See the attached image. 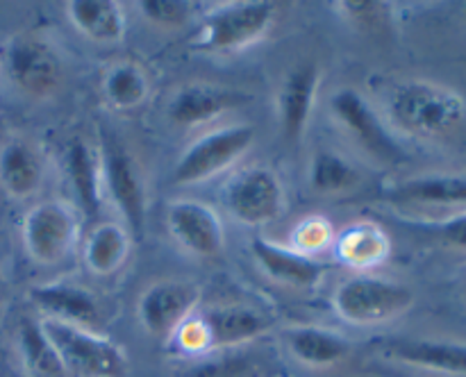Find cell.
I'll use <instances>...</instances> for the list:
<instances>
[{
  "label": "cell",
  "mask_w": 466,
  "mask_h": 377,
  "mask_svg": "<svg viewBox=\"0 0 466 377\" xmlns=\"http://www.w3.org/2000/svg\"><path fill=\"white\" fill-rule=\"evenodd\" d=\"M282 341L291 357L309 368H330L349 359L350 341L335 330L321 325H289Z\"/></svg>",
  "instance_id": "18"
},
{
  "label": "cell",
  "mask_w": 466,
  "mask_h": 377,
  "mask_svg": "<svg viewBox=\"0 0 466 377\" xmlns=\"http://www.w3.org/2000/svg\"><path fill=\"white\" fill-rule=\"evenodd\" d=\"M273 18H276V3L267 0L223 5L205 14L194 48L203 53L244 50L258 44L271 30Z\"/></svg>",
  "instance_id": "5"
},
{
  "label": "cell",
  "mask_w": 466,
  "mask_h": 377,
  "mask_svg": "<svg viewBox=\"0 0 466 377\" xmlns=\"http://www.w3.org/2000/svg\"><path fill=\"white\" fill-rule=\"evenodd\" d=\"M391 125L417 139L440 141L453 136L466 118V103L458 91L431 80H403L387 95Z\"/></svg>",
  "instance_id": "1"
},
{
  "label": "cell",
  "mask_w": 466,
  "mask_h": 377,
  "mask_svg": "<svg viewBox=\"0 0 466 377\" xmlns=\"http://www.w3.org/2000/svg\"><path fill=\"white\" fill-rule=\"evenodd\" d=\"M21 232L30 259L41 266H53L76 250L80 218L66 200H44L25 213Z\"/></svg>",
  "instance_id": "7"
},
{
  "label": "cell",
  "mask_w": 466,
  "mask_h": 377,
  "mask_svg": "<svg viewBox=\"0 0 466 377\" xmlns=\"http://www.w3.org/2000/svg\"><path fill=\"white\" fill-rule=\"evenodd\" d=\"M464 16H466V5H464Z\"/></svg>",
  "instance_id": "33"
},
{
  "label": "cell",
  "mask_w": 466,
  "mask_h": 377,
  "mask_svg": "<svg viewBox=\"0 0 466 377\" xmlns=\"http://www.w3.org/2000/svg\"><path fill=\"white\" fill-rule=\"evenodd\" d=\"M464 298H466V289H464Z\"/></svg>",
  "instance_id": "34"
},
{
  "label": "cell",
  "mask_w": 466,
  "mask_h": 377,
  "mask_svg": "<svg viewBox=\"0 0 466 377\" xmlns=\"http://www.w3.org/2000/svg\"><path fill=\"white\" fill-rule=\"evenodd\" d=\"M64 168H66L68 182L82 212L89 216L98 213L105 198L103 164H100L98 150L85 139H73L64 154Z\"/></svg>",
  "instance_id": "22"
},
{
  "label": "cell",
  "mask_w": 466,
  "mask_h": 377,
  "mask_svg": "<svg viewBox=\"0 0 466 377\" xmlns=\"http://www.w3.org/2000/svg\"><path fill=\"white\" fill-rule=\"evenodd\" d=\"M321 68L314 62L299 64L285 75L278 94V118H280L282 139L299 144L312 118L319 95Z\"/></svg>",
  "instance_id": "14"
},
{
  "label": "cell",
  "mask_w": 466,
  "mask_h": 377,
  "mask_svg": "<svg viewBox=\"0 0 466 377\" xmlns=\"http://www.w3.org/2000/svg\"><path fill=\"white\" fill-rule=\"evenodd\" d=\"M132 250V234L123 223L100 221L82 241V262L98 277L114 275L126 266Z\"/></svg>",
  "instance_id": "20"
},
{
  "label": "cell",
  "mask_w": 466,
  "mask_h": 377,
  "mask_svg": "<svg viewBox=\"0 0 466 377\" xmlns=\"http://www.w3.org/2000/svg\"><path fill=\"white\" fill-rule=\"evenodd\" d=\"M44 184V162L27 141L12 139L0 145V186L12 198L35 195Z\"/></svg>",
  "instance_id": "23"
},
{
  "label": "cell",
  "mask_w": 466,
  "mask_h": 377,
  "mask_svg": "<svg viewBox=\"0 0 466 377\" xmlns=\"http://www.w3.org/2000/svg\"><path fill=\"white\" fill-rule=\"evenodd\" d=\"M41 330L53 343L66 377H126L127 354L98 330L41 318Z\"/></svg>",
  "instance_id": "2"
},
{
  "label": "cell",
  "mask_w": 466,
  "mask_h": 377,
  "mask_svg": "<svg viewBox=\"0 0 466 377\" xmlns=\"http://www.w3.org/2000/svg\"><path fill=\"white\" fill-rule=\"evenodd\" d=\"M244 103V95L212 82H189L168 100L167 116L173 125L198 127L217 121Z\"/></svg>",
  "instance_id": "15"
},
{
  "label": "cell",
  "mask_w": 466,
  "mask_h": 377,
  "mask_svg": "<svg viewBox=\"0 0 466 377\" xmlns=\"http://www.w3.org/2000/svg\"><path fill=\"white\" fill-rule=\"evenodd\" d=\"M390 198L419 207H466V175L428 173L410 177L390 189Z\"/></svg>",
  "instance_id": "21"
},
{
  "label": "cell",
  "mask_w": 466,
  "mask_h": 377,
  "mask_svg": "<svg viewBox=\"0 0 466 377\" xmlns=\"http://www.w3.org/2000/svg\"><path fill=\"white\" fill-rule=\"evenodd\" d=\"M103 193L123 216L130 234H144L146 227V180L135 154L118 141L107 139L100 150Z\"/></svg>",
  "instance_id": "9"
},
{
  "label": "cell",
  "mask_w": 466,
  "mask_h": 377,
  "mask_svg": "<svg viewBox=\"0 0 466 377\" xmlns=\"http://www.w3.org/2000/svg\"><path fill=\"white\" fill-rule=\"evenodd\" d=\"M362 173L350 159L337 150L321 148L312 154L308 166V184L317 195H344L358 189Z\"/></svg>",
  "instance_id": "27"
},
{
  "label": "cell",
  "mask_w": 466,
  "mask_h": 377,
  "mask_svg": "<svg viewBox=\"0 0 466 377\" xmlns=\"http://www.w3.org/2000/svg\"><path fill=\"white\" fill-rule=\"evenodd\" d=\"M332 239H335V230H332V225L326 218L308 216L305 221H300L299 225L294 227L291 248L312 257V253L328 248V245L332 243Z\"/></svg>",
  "instance_id": "29"
},
{
  "label": "cell",
  "mask_w": 466,
  "mask_h": 377,
  "mask_svg": "<svg viewBox=\"0 0 466 377\" xmlns=\"http://www.w3.org/2000/svg\"><path fill=\"white\" fill-rule=\"evenodd\" d=\"M30 298L44 312V318H53V321L98 330L100 318H103L94 293L71 282H48V284L35 286L30 291Z\"/></svg>",
  "instance_id": "17"
},
{
  "label": "cell",
  "mask_w": 466,
  "mask_h": 377,
  "mask_svg": "<svg viewBox=\"0 0 466 377\" xmlns=\"http://www.w3.org/2000/svg\"><path fill=\"white\" fill-rule=\"evenodd\" d=\"M337 9H341V16L346 21L353 23L355 27H362V30H373V27H380L382 18H385V7L380 3H369V0H344V3L337 5Z\"/></svg>",
  "instance_id": "31"
},
{
  "label": "cell",
  "mask_w": 466,
  "mask_h": 377,
  "mask_svg": "<svg viewBox=\"0 0 466 377\" xmlns=\"http://www.w3.org/2000/svg\"><path fill=\"white\" fill-rule=\"evenodd\" d=\"M250 254L271 280L294 289H309L326 273V263L294 248H285L264 236H253Z\"/></svg>",
  "instance_id": "16"
},
{
  "label": "cell",
  "mask_w": 466,
  "mask_h": 377,
  "mask_svg": "<svg viewBox=\"0 0 466 377\" xmlns=\"http://www.w3.org/2000/svg\"><path fill=\"white\" fill-rule=\"evenodd\" d=\"M198 298V286L191 282H153L137 300V318L150 336L168 339L194 316Z\"/></svg>",
  "instance_id": "11"
},
{
  "label": "cell",
  "mask_w": 466,
  "mask_h": 377,
  "mask_svg": "<svg viewBox=\"0 0 466 377\" xmlns=\"http://www.w3.org/2000/svg\"><path fill=\"white\" fill-rule=\"evenodd\" d=\"M330 114L346 136L367 157L380 164H399L405 159L403 145L391 134L390 125L378 116L376 107L353 86H341L328 100Z\"/></svg>",
  "instance_id": "6"
},
{
  "label": "cell",
  "mask_w": 466,
  "mask_h": 377,
  "mask_svg": "<svg viewBox=\"0 0 466 377\" xmlns=\"http://www.w3.org/2000/svg\"><path fill=\"white\" fill-rule=\"evenodd\" d=\"M412 304L414 291L410 286L371 273L346 277L332 295L337 316L358 327L385 325L403 316Z\"/></svg>",
  "instance_id": "3"
},
{
  "label": "cell",
  "mask_w": 466,
  "mask_h": 377,
  "mask_svg": "<svg viewBox=\"0 0 466 377\" xmlns=\"http://www.w3.org/2000/svg\"><path fill=\"white\" fill-rule=\"evenodd\" d=\"M167 230L173 241L194 257H217L226 245L221 218L200 200L182 198L168 203Z\"/></svg>",
  "instance_id": "12"
},
{
  "label": "cell",
  "mask_w": 466,
  "mask_h": 377,
  "mask_svg": "<svg viewBox=\"0 0 466 377\" xmlns=\"http://www.w3.org/2000/svg\"><path fill=\"white\" fill-rule=\"evenodd\" d=\"M391 359L423 371L466 377V343L435 339H396L387 345Z\"/></svg>",
  "instance_id": "19"
},
{
  "label": "cell",
  "mask_w": 466,
  "mask_h": 377,
  "mask_svg": "<svg viewBox=\"0 0 466 377\" xmlns=\"http://www.w3.org/2000/svg\"><path fill=\"white\" fill-rule=\"evenodd\" d=\"M223 203L235 221L248 227H262L285 213L287 191L273 168L248 166L228 180Z\"/></svg>",
  "instance_id": "8"
},
{
  "label": "cell",
  "mask_w": 466,
  "mask_h": 377,
  "mask_svg": "<svg viewBox=\"0 0 466 377\" xmlns=\"http://www.w3.org/2000/svg\"><path fill=\"white\" fill-rule=\"evenodd\" d=\"M139 12L157 27H180L189 21L191 5L185 0H144Z\"/></svg>",
  "instance_id": "30"
},
{
  "label": "cell",
  "mask_w": 466,
  "mask_h": 377,
  "mask_svg": "<svg viewBox=\"0 0 466 377\" xmlns=\"http://www.w3.org/2000/svg\"><path fill=\"white\" fill-rule=\"evenodd\" d=\"M9 80L27 95L46 98L62 86L64 64L53 44L36 35H18L5 53Z\"/></svg>",
  "instance_id": "10"
},
{
  "label": "cell",
  "mask_w": 466,
  "mask_h": 377,
  "mask_svg": "<svg viewBox=\"0 0 466 377\" xmlns=\"http://www.w3.org/2000/svg\"><path fill=\"white\" fill-rule=\"evenodd\" d=\"M391 241L380 225L371 221H360L346 227L337 239V254L346 266L373 268L390 257Z\"/></svg>",
  "instance_id": "25"
},
{
  "label": "cell",
  "mask_w": 466,
  "mask_h": 377,
  "mask_svg": "<svg viewBox=\"0 0 466 377\" xmlns=\"http://www.w3.org/2000/svg\"><path fill=\"white\" fill-rule=\"evenodd\" d=\"M66 18L82 36L98 44H114L126 36V9L114 0H71Z\"/></svg>",
  "instance_id": "24"
},
{
  "label": "cell",
  "mask_w": 466,
  "mask_h": 377,
  "mask_svg": "<svg viewBox=\"0 0 466 377\" xmlns=\"http://www.w3.org/2000/svg\"><path fill=\"white\" fill-rule=\"evenodd\" d=\"M18 354H21L25 377H66L62 362L53 343L41 330L39 321H23L16 334Z\"/></svg>",
  "instance_id": "28"
},
{
  "label": "cell",
  "mask_w": 466,
  "mask_h": 377,
  "mask_svg": "<svg viewBox=\"0 0 466 377\" xmlns=\"http://www.w3.org/2000/svg\"><path fill=\"white\" fill-rule=\"evenodd\" d=\"M105 103L116 112H132L150 95V77L137 62H116L100 80Z\"/></svg>",
  "instance_id": "26"
},
{
  "label": "cell",
  "mask_w": 466,
  "mask_h": 377,
  "mask_svg": "<svg viewBox=\"0 0 466 377\" xmlns=\"http://www.w3.org/2000/svg\"><path fill=\"white\" fill-rule=\"evenodd\" d=\"M194 321L203 336L205 352L209 350L237 348L259 339L271 327V318L253 304H218L203 313H194Z\"/></svg>",
  "instance_id": "13"
},
{
  "label": "cell",
  "mask_w": 466,
  "mask_h": 377,
  "mask_svg": "<svg viewBox=\"0 0 466 377\" xmlns=\"http://www.w3.org/2000/svg\"><path fill=\"white\" fill-rule=\"evenodd\" d=\"M435 232L441 239V243L451 245V248L466 250V209L441 221L440 225H435Z\"/></svg>",
  "instance_id": "32"
},
{
  "label": "cell",
  "mask_w": 466,
  "mask_h": 377,
  "mask_svg": "<svg viewBox=\"0 0 466 377\" xmlns=\"http://www.w3.org/2000/svg\"><path fill=\"white\" fill-rule=\"evenodd\" d=\"M255 136L258 132L248 123H232L205 132L180 154L173 166L171 182L177 186H191L221 175L253 148Z\"/></svg>",
  "instance_id": "4"
}]
</instances>
